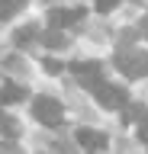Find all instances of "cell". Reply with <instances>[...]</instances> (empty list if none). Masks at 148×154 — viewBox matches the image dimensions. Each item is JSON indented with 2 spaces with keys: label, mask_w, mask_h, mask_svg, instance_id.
<instances>
[{
  "label": "cell",
  "mask_w": 148,
  "mask_h": 154,
  "mask_svg": "<svg viewBox=\"0 0 148 154\" xmlns=\"http://www.w3.org/2000/svg\"><path fill=\"white\" fill-rule=\"evenodd\" d=\"M116 67L126 77H132V80L148 77V51H142V48H122L116 55Z\"/></svg>",
  "instance_id": "6da1fadb"
},
{
  "label": "cell",
  "mask_w": 148,
  "mask_h": 154,
  "mask_svg": "<svg viewBox=\"0 0 148 154\" xmlns=\"http://www.w3.org/2000/svg\"><path fill=\"white\" fill-rule=\"evenodd\" d=\"M32 116H36L42 125L55 128V125H61V119H65V109H61V103L55 96H36V100H32Z\"/></svg>",
  "instance_id": "7a4b0ae2"
},
{
  "label": "cell",
  "mask_w": 148,
  "mask_h": 154,
  "mask_svg": "<svg viewBox=\"0 0 148 154\" xmlns=\"http://www.w3.org/2000/svg\"><path fill=\"white\" fill-rule=\"evenodd\" d=\"M90 93L97 96V103L103 106V109H122V106H126V100H129L122 87H113V84H106V80H100Z\"/></svg>",
  "instance_id": "3957f363"
},
{
  "label": "cell",
  "mask_w": 148,
  "mask_h": 154,
  "mask_svg": "<svg viewBox=\"0 0 148 154\" xmlns=\"http://www.w3.org/2000/svg\"><path fill=\"white\" fill-rule=\"evenodd\" d=\"M71 74L80 80V87H87V90H93V87L103 80V71H100L97 61H74L71 64Z\"/></svg>",
  "instance_id": "277c9868"
},
{
  "label": "cell",
  "mask_w": 148,
  "mask_h": 154,
  "mask_svg": "<svg viewBox=\"0 0 148 154\" xmlns=\"http://www.w3.org/2000/svg\"><path fill=\"white\" fill-rule=\"evenodd\" d=\"M80 19H84V10H80V7H74V10H52V13H49V26L65 29V26L80 23Z\"/></svg>",
  "instance_id": "5b68a950"
},
{
  "label": "cell",
  "mask_w": 148,
  "mask_h": 154,
  "mask_svg": "<svg viewBox=\"0 0 148 154\" xmlns=\"http://www.w3.org/2000/svg\"><path fill=\"white\" fill-rule=\"evenodd\" d=\"M77 144H84L87 151H103L109 144V138L103 132H97V128H77Z\"/></svg>",
  "instance_id": "8992f818"
},
{
  "label": "cell",
  "mask_w": 148,
  "mask_h": 154,
  "mask_svg": "<svg viewBox=\"0 0 148 154\" xmlns=\"http://www.w3.org/2000/svg\"><path fill=\"white\" fill-rule=\"evenodd\" d=\"M20 100H26V90L20 84H7L0 90V103H20Z\"/></svg>",
  "instance_id": "52a82bcc"
},
{
  "label": "cell",
  "mask_w": 148,
  "mask_h": 154,
  "mask_svg": "<svg viewBox=\"0 0 148 154\" xmlns=\"http://www.w3.org/2000/svg\"><path fill=\"white\" fill-rule=\"evenodd\" d=\"M0 135H3V138H16V135H20V122H16L13 116L0 112Z\"/></svg>",
  "instance_id": "ba28073f"
},
{
  "label": "cell",
  "mask_w": 148,
  "mask_h": 154,
  "mask_svg": "<svg viewBox=\"0 0 148 154\" xmlns=\"http://www.w3.org/2000/svg\"><path fill=\"white\" fill-rule=\"evenodd\" d=\"M26 3H29V0H0V23H3V19H10L13 13H20Z\"/></svg>",
  "instance_id": "9c48e42d"
},
{
  "label": "cell",
  "mask_w": 148,
  "mask_h": 154,
  "mask_svg": "<svg viewBox=\"0 0 148 154\" xmlns=\"http://www.w3.org/2000/svg\"><path fill=\"white\" fill-rule=\"evenodd\" d=\"M42 42H45L49 48H65V45H68V38H65V32H58L55 26H52L49 32H42Z\"/></svg>",
  "instance_id": "30bf717a"
},
{
  "label": "cell",
  "mask_w": 148,
  "mask_h": 154,
  "mask_svg": "<svg viewBox=\"0 0 148 154\" xmlns=\"http://www.w3.org/2000/svg\"><path fill=\"white\" fill-rule=\"evenodd\" d=\"M16 45H29L32 38H36V26H23V29H16Z\"/></svg>",
  "instance_id": "8fae6325"
},
{
  "label": "cell",
  "mask_w": 148,
  "mask_h": 154,
  "mask_svg": "<svg viewBox=\"0 0 148 154\" xmlns=\"http://www.w3.org/2000/svg\"><path fill=\"white\" fill-rule=\"evenodd\" d=\"M93 3H97V10H100V13H109V10L116 7L119 0H93Z\"/></svg>",
  "instance_id": "7c38bea8"
},
{
  "label": "cell",
  "mask_w": 148,
  "mask_h": 154,
  "mask_svg": "<svg viewBox=\"0 0 148 154\" xmlns=\"http://www.w3.org/2000/svg\"><path fill=\"white\" fill-rule=\"evenodd\" d=\"M45 71H49V74H61V64L55 58H45Z\"/></svg>",
  "instance_id": "4fadbf2b"
},
{
  "label": "cell",
  "mask_w": 148,
  "mask_h": 154,
  "mask_svg": "<svg viewBox=\"0 0 148 154\" xmlns=\"http://www.w3.org/2000/svg\"><path fill=\"white\" fill-rule=\"evenodd\" d=\"M142 32H145V38H148V16L142 19Z\"/></svg>",
  "instance_id": "5bb4252c"
},
{
  "label": "cell",
  "mask_w": 148,
  "mask_h": 154,
  "mask_svg": "<svg viewBox=\"0 0 148 154\" xmlns=\"http://www.w3.org/2000/svg\"><path fill=\"white\" fill-rule=\"evenodd\" d=\"M145 144H148V141H145Z\"/></svg>",
  "instance_id": "9a60e30c"
}]
</instances>
